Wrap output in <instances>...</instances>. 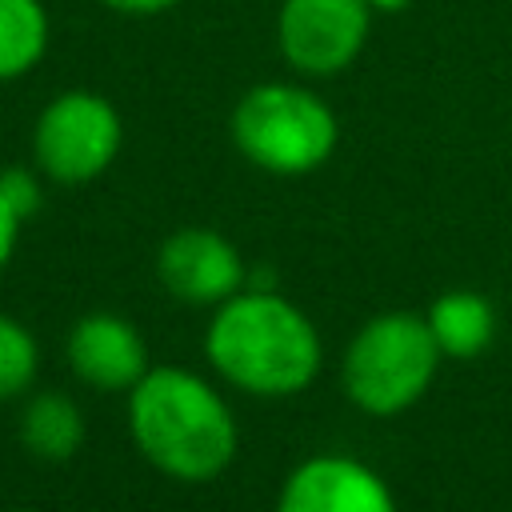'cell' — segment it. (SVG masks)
<instances>
[{
	"mask_svg": "<svg viewBox=\"0 0 512 512\" xmlns=\"http://www.w3.org/2000/svg\"><path fill=\"white\" fill-rule=\"evenodd\" d=\"M136 448L176 480H212L236 456V420L220 392L184 368L144 372L128 400Z\"/></svg>",
	"mask_w": 512,
	"mask_h": 512,
	"instance_id": "1",
	"label": "cell"
},
{
	"mask_svg": "<svg viewBox=\"0 0 512 512\" xmlns=\"http://www.w3.org/2000/svg\"><path fill=\"white\" fill-rule=\"evenodd\" d=\"M208 356L244 392L292 396L320 372V336L284 296L244 288L208 324Z\"/></svg>",
	"mask_w": 512,
	"mask_h": 512,
	"instance_id": "2",
	"label": "cell"
},
{
	"mask_svg": "<svg viewBox=\"0 0 512 512\" xmlns=\"http://www.w3.org/2000/svg\"><path fill=\"white\" fill-rule=\"evenodd\" d=\"M440 344L428 320L412 312H388L368 320L344 356V388L352 404L372 416H392L424 396L436 376Z\"/></svg>",
	"mask_w": 512,
	"mask_h": 512,
	"instance_id": "3",
	"label": "cell"
},
{
	"mask_svg": "<svg viewBox=\"0 0 512 512\" xmlns=\"http://www.w3.org/2000/svg\"><path fill=\"white\" fill-rule=\"evenodd\" d=\"M236 148L280 176L320 168L336 148V116L320 96L296 84H260L232 112Z\"/></svg>",
	"mask_w": 512,
	"mask_h": 512,
	"instance_id": "4",
	"label": "cell"
},
{
	"mask_svg": "<svg viewBox=\"0 0 512 512\" xmlns=\"http://www.w3.org/2000/svg\"><path fill=\"white\" fill-rule=\"evenodd\" d=\"M36 160L60 184L100 176L120 152V116L96 92H64L36 120Z\"/></svg>",
	"mask_w": 512,
	"mask_h": 512,
	"instance_id": "5",
	"label": "cell"
},
{
	"mask_svg": "<svg viewBox=\"0 0 512 512\" xmlns=\"http://www.w3.org/2000/svg\"><path fill=\"white\" fill-rule=\"evenodd\" d=\"M364 36V0H284L280 8V48L300 72H340L364 48Z\"/></svg>",
	"mask_w": 512,
	"mask_h": 512,
	"instance_id": "6",
	"label": "cell"
},
{
	"mask_svg": "<svg viewBox=\"0 0 512 512\" xmlns=\"http://www.w3.org/2000/svg\"><path fill=\"white\" fill-rule=\"evenodd\" d=\"M160 280L188 304H224L248 280L240 252L208 228H184L160 248Z\"/></svg>",
	"mask_w": 512,
	"mask_h": 512,
	"instance_id": "7",
	"label": "cell"
},
{
	"mask_svg": "<svg viewBox=\"0 0 512 512\" xmlns=\"http://www.w3.org/2000/svg\"><path fill=\"white\" fill-rule=\"evenodd\" d=\"M280 512H396V500L388 484L360 460L312 456L288 476Z\"/></svg>",
	"mask_w": 512,
	"mask_h": 512,
	"instance_id": "8",
	"label": "cell"
},
{
	"mask_svg": "<svg viewBox=\"0 0 512 512\" xmlns=\"http://www.w3.org/2000/svg\"><path fill=\"white\" fill-rule=\"evenodd\" d=\"M68 364L92 388L116 392L136 388V380L148 372V348L124 316L92 312L68 336Z\"/></svg>",
	"mask_w": 512,
	"mask_h": 512,
	"instance_id": "9",
	"label": "cell"
},
{
	"mask_svg": "<svg viewBox=\"0 0 512 512\" xmlns=\"http://www.w3.org/2000/svg\"><path fill=\"white\" fill-rule=\"evenodd\" d=\"M428 328H432V336H436V344H440L444 356L468 360V356H480L492 344V336H496V312H492V304L480 292L456 288V292H444L432 304Z\"/></svg>",
	"mask_w": 512,
	"mask_h": 512,
	"instance_id": "10",
	"label": "cell"
},
{
	"mask_svg": "<svg viewBox=\"0 0 512 512\" xmlns=\"http://www.w3.org/2000/svg\"><path fill=\"white\" fill-rule=\"evenodd\" d=\"M20 440L36 460H68L84 440L80 408L64 392H40L20 416Z\"/></svg>",
	"mask_w": 512,
	"mask_h": 512,
	"instance_id": "11",
	"label": "cell"
},
{
	"mask_svg": "<svg viewBox=\"0 0 512 512\" xmlns=\"http://www.w3.org/2000/svg\"><path fill=\"white\" fill-rule=\"evenodd\" d=\"M48 48V16L40 0H0V80L28 72Z\"/></svg>",
	"mask_w": 512,
	"mask_h": 512,
	"instance_id": "12",
	"label": "cell"
},
{
	"mask_svg": "<svg viewBox=\"0 0 512 512\" xmlns=\"http://www.w3.org/2000/svg\"><path fill=\"white\" fill-rule=\"evenodd\" d=\"M36 376V340L12 316H0V400L24 392Z\"/></svg>",
	"mask_w": 512,
	"mask_h": 512,
	"instance_id": "13",
	"label": "cell"
},
{
	"mask_svg": "<svg viewBox=\"0 0 512 512\" xmlns=\"http://www.w3.org/2000/svg\"><path fill=\"white\" fill-rule=\"evenodd\" d=\"M0 200L20 216L28 220L36 208H40V184L28 168H4L0 172Z\"/></svg>",
	"mask_w": 512,
	"mask_h": 512,
	"instance_id": "14",
	"label": "cell"
},
{
	"mask_svg": "<svg viewBox=\"0 0 512 512\" xmlns=\"http://www.w3.org/2000/svg\"><path fill=\"white\" fill-rule=\"evenodd\" d=\"M16 232H20V216L0 200V268H4V264H8V256H12Z\"/></svg>",
	"mask_w": 512,
	"mask_h": 512,
	"instance_id": "15",
	"label": "cell"
},
{
	"mask_svg": "<svg viewBox=\"0 0 512 512\" xmlns=\"http://www.w3.org/2000/svg\"><path fill=\"white\" fill-rule=\"evenodd\" d=\"M104 4L116 8V12H140V16H148V12H160V8H168L176 0H104Z\"/></svg>",
	"mask_w": 512,
	"mask_h": 512,
	"instance_id": "16",
	"label": "cell"
},
{
	"mask_svg": "<svg viewBox=\"0 0 512 512\" xmlns=\"http://www.w3.org/2000/svg\"><path fill=\"white\" fill-rule=\"evenodd\" d=\"M368 8H384V12H392V8H404L408 0H364Z\"/></svg>",
	"mask_w": 512,
	"mask_h": 512,
	"instance_id": "17",
	"label": "cell"
},
{
	"mask_svg": "<svg viewBox=\"0 0 512 512\" xmlns=\"http://www.w3.org/2000/svg\"><path fill=\"white\" fill-rule=\"evenodd\" d=\"M12 512H32V508H12Z\"/></svg>",
	"mask_w": 512,
	"mask_h": 512,
	"instance_id": "18",
	"label": "cell"
}]
</instances>
